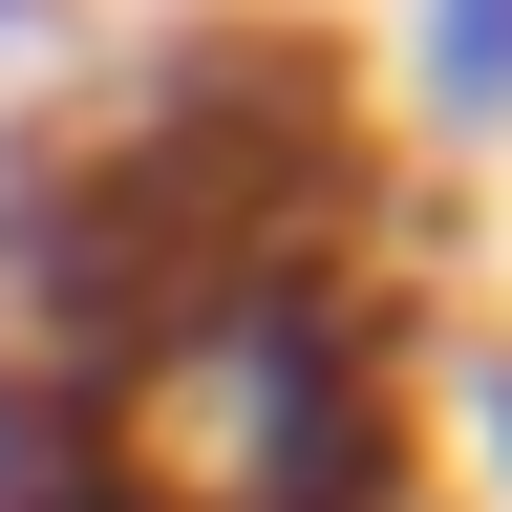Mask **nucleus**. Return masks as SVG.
Listing matches in <instances>:
<instances>
[{
    "label": "nucleus",
    "instance_id": "1",
    "mask_svg": "<svg viewBox=\"0 0 512 512\" xmlns=\"http://www.w3.org/2000/svg\"><path fill=\"white\" fill-rule=\"evenodd\" d=\"M427 107H448V128L512 107V0H427Z\"/></svg>",
    "mask_w": 512,
    "mask_h": 512
},
{
    "label": "nucleus",
    "instance_id": "2",
    "mask_svg": "<svg viewBox=\"0 0 512 512\" xmlns=\"http://www.w3.org/2000/svg\"><path fill=\"white\" fill-rule=\"evenodd\" d=\"M0 43H22V0H0Z\"/></svg>",
    "mask_w": 512,
    "mask_h": 512
}]
</instances>
